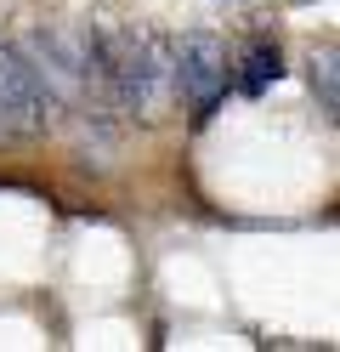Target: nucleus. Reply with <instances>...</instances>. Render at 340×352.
<instances>
[{"label":"nucleus","instance_id":"nucleus-1","mask_svg":"<svg viewBox=\"0 0 340 352\" xmlns=\"http://www.w3.org/2000/svg\"><path fill=\"white\" fill-rule=\"evenodd\" d=\"M91 40H97V57H102V85H108V102L120 114L159 125L176 108V57H170V40L148 29V23H120V17H102L91 23Z\"/></svg>","mask_w":340,"mask_h":352},{"label":"nucleus","instance_id":"nucleus-2","mask_svg":"<svg viewBox=\"0 0 340 352\" xmlns=\"http://www.w3.org/2000/svg\"><path fill=\"white\" fill-rule=\"evenodd\" d=\"M29 74L40 80V91L52 108H85V102H108V85H102V57H97V40L80 23H45L29 29L17 40Z\"/></svg>","mask_w":340,"mask_h":352},{"label":"nucleus","instance_id":"nucleus-3","mask_svg":"<svg viewBox=\"0 0 340 352\" xmlns=\"http://www.w3.org/2000/svg\"><path fill=\"white\" fill-rule=\"evenodd\" d=\"M170 57H176V97L188 102L199 120H204V114H216V102H221V91H227V80H233L227 46H221L216 34L193 29V34H181L176 46H170Z\"/></svg>","mask_w":340,"mask_h":352},{"label":"nucleus","instance_id":"nucleus-4","mask_svg":"<svg viewBox=\"0 0 340 352\" xmlns=\"http://www.w3.org/2000/svg\"><path fill=\"white\" fill-rule=\"evenodd\" d=\"M52 125V102H45L40 80L12 40H0V137H34Z\"/></svg>","mask_w":340,"mask_h":352},{"label":"nucleus","instance_id":"nucleus-5","mask_svg":"<svg viewBox=\"0 0 340 352\" xmlns=\"http://www.w3.org/2000/svg\"><path fill=\"white\" fill-rule=\"evenodd\" d=\"M278 74H284L278 46H272V40H256V46L244 52V63H238V91H244V97H261Z\"/></svg>","mask_w":340,"mask_h":352},{"label":"nucleus","instance_id":"nucleus-6","mask_svg":"<svg viewBox=\"0 0 340 352\" xmlns=\"http://www.w3.org/2000/svg\"><path fill=\"white\" fill-rule=\"evenodd\" d=\"M312 91H317V102H324V114L340 108V46L335 40H324V46L312 52Z\"/></svg>","mask_w":340,"mask_h":352}]
</instances>
